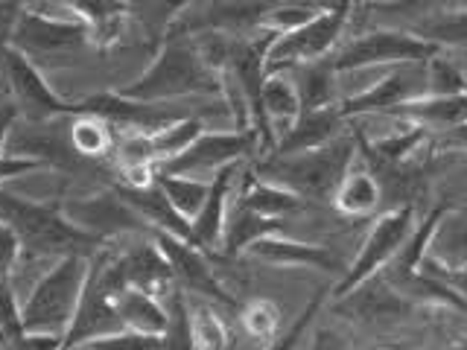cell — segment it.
<instances>
[{
    "label": "cell",
    "instance_id": "obj_1",
    "mask_svg": "<svg viewBox=\"0 0 467 350\" xmlns=\"http://www.w3.org/2000/svg\"><path fill=\"white\" fill-rule=\"evenodd\" d=\"M120 94L143 102H164L179 97L225 99V82L223 70L204 56L196 36L170 29L164 41L158 44L155 62L135 82L120 88Z\"/></svg>",
    "mask_w": 467,
    "mask_h": 350
},
{
    "label": "cell",
    "instance_id": "obj_2",
    "mask_svg": "<svg viewBox=\"0 0 467 350\" xmlns=\"http://www.w3.org/2000/svg\"><path fill=\"white\" fill-rule=\"evenodd\" d=\"M0 222H6L21 242V257H94L106 240L79 228L65 213L62 201H36L18 196L15 190L0 187Z\"/></svg>",
    "mask_w": 467,
    "mask_h": 350
},
{
    "label": "cell",
    "instance_id": "obj_3",
    "mask_svg": "<svg viewBox=\"0 0 467 350\" xmlns=\"http://www.w3.org/2000/svg\"><path fill=\"white\" fill-rule=\"evenodd\" d=\"M359 158L357 138H333L325 146L298 155H266L257 164V175L289 187L310 201H330L350 164Z\"/></svg>",
    "mask_w": 467,
    "mask_h": 350
},
{
    "label": "cell",
    "instance_id": "obj_4",
    "mask_svg": "<svg viewBox=\"0 0 467 350\" xmlns=\"http://www.w3.org/2000/svg\"><path fill=\"white\" fill-rule=\"evenodd\" d=\"M88 266H91V257L65 254L56 260L50 272L38 277V283L26 292L21 304L24 333H50L65 339L82 298Z\"/></svg>",
    "mask_w": 467,
    "mask_h": 350
},
{
    "label": "cell",
    "instance_id": "obj_5",
    "mask_svg": "<svg viewBox=\"0 0 467 350\" xmlns=\"http://www.w3.org/2000/svg\"><path fill=\"white\" fill-rule=\"evenodd\" d=\"M123 286L129 283L123 277L120 262H117V254L109 245H102L91 257V266H88L82 298L77 306V315H73L62 339V347H85L88 342L123 330V321L114 310V295Z\"/></svg>",
    "mask_w": 467,
    "mask_h": 350
},
{
    "label": "cell",
    "instance_id": "obj_6",
    "mask_svg": "<svg viewBox=\"0 0 467 350\" xmlns=\"http://www.w3.org/2000/svg\"><path fill=\"white\" fill-rule=\"evenodd\" d=\"M12 47L24 53L41 73H53L77 65L88 50H94V41L88 24L77 18H50L36 9H24Z\"/></svg>",
    "mask_w": 467,
    "mask_h": 350
},
{
    "label": "cell",
    "instance_id": "obj_7",
    "mask_svg": "<svg viewBox=\"0 0 467 350\" xmlns=\"http://www.w3.org/2000/svg\"><path fill=\"white\" fill-rule=\"evenodd\" d=\"M441 47L418 33H406V29H371L354 41H348L345 47L336 53H327L330 65L336 73H354L383 65H400V62H427Z\"/></svg>",
    "mask_w": 467,
    "mask_h": 350
},
{
    "label": "cell",
    "instance_id": "obj_8",
    "mask_svg": "<svg viewBox=\"0 0 467 350\" xmlns=\"http://www.w3.org/2000/svg\"><path fill=\"white\" fill-rule=\"evenodd\" d=\"M263 152L257 129H234V131H202V135L182 149L179 155L158 160V172L170 175H193V179H213L228 164Z\"/></svg>",
    "mask_w": 467,
    "mask_h": 350
},
{
    "label": "cell",
    "instance_id": "obj_9",
    "mask_svg": "<svg viewBox=\"0 0 467 350\" xmlns=\"http://www.w3.org/2000/svg\"><path fill=\"white\" fill-rule=\"evenodd\" d=\"M348 24H350V6L318 9L304 24L286 29V33H281L272 41L266 56V73H286L304 62L325 58L345 33Z\"/></svg>",
    "mask_w": 467,
    "mask_h": 350
},
{
    "label": "cell",
    "instance_id": "obj_10",
    "mask_svg": "<svg viewBox=\"0 0 467 350\" xmlns=\"http://www.w3.org/2000/svg\"><path fill=\"white\" fill-rule=\"evenodd\" d=\"M289 4H306V0H208L204 9L193 12L184 9L170 29H182V33H219L228 38L254 36L266 29V21L275 9ZM318 4V0H316Z\"/></svg>",
    "mask_w": 467,
    "mask_h": 350
},
{
    "label": "cell",
    "instance_id": "obj_11",
    "mask_svg": "<svg viewBox=\"0 0 467 350\" xmlns=\"http://www.w3.org/2000/svg\"><path fill=\"white\" fill-rule=\"evenodd\" d=\"M412 228H415V208L409 201L379 216L374 222V228L368 231V237H365L359 254L345 269L342 281L336 283L333 298L339 301V298L350 295V292H354L359 283H365L368 277L379 274V269H383L386 262L398 254V248L406 242V237L412 233Z\"/></svg>",
    "mask_w": 467,
    "mask_h": 350
},
{
    "label": "cell",
    "instance_id": "obj_12",
    "mask_svg": "<svg viewBox=\"0 0 467 350\" xmlns=\"http://www.w3.org/2000/svg\"><path fill=\"white\" fill-rule=\"evenodd\" d=\"M9 82V91L15 97V106L18 114H24L29 123H53L58 117H70L77 114V102H67L58 94H53V88L44 82V73L29 62L24 53L9 47L0 58Z\"/></svg>",
    "mask_w": 467,
    "mask_h": 350
},
{
    "label": "cell",
    "instance_id": "obj_13",
    "mask_svg": "<svg viewBox=\"0 0 467 350\" xmlns=\"http://www.w3.org/2000/svg\"><path fill=\"white\" fill-rule=\"evenodd\" d=\"M430 79H427V62H400L394 65L377 85L365 88V91L348 97L339 102V111L348 117H368V114H391L400 108L403 102L427 97Z\"/></svg>",
    "mask_w": 467,
    "mask_h": 350
},
{
    "label": "cell",
    "instance_id": "obj_14",
    "mask_svg": "<svg viewBox=\"0 0 467 350\" xmlns=\"http://www.w3.org/2000/svg\"><path fill=\"white\" fill-rule=\"evenodd\" d=\"M152 240L158 242V248L170 260L175 286H179L182 292H196V295L211 298L213 304L237 306V304H234V298L225 292V286L219 283L216 272L211 269V254L208 252H202L199 245H193L190 240L175 237V233H167V231H152Z\"/></svg>",
    "mask_w": 467,
    "mask_h": 350
},
{
    "label": "cell",
    "instance_id": "obj_15",
    "mask_svg": "<svg viewBox=\"0 0 467 350\" xmlns=\"http://www.w3.org/2000/svg\"><path fill=\"white\" fill-rule=\"evenodd\" d=\"M77 114H97L102 120H109L117 135H129V131H140V135H155L164 126L175 123L182 111H172L164 106H155V102H143V99H131L123 97L120 91H106V94H91L77 99Z\"/></svg>",
    "mask_w": 467,
    "mask_h": 350
},
{
    "label": "cell",
    "instance_id": "obj_16",
    "mask_svg": "<svg viewBox=\"0 0 467 350\" xmlns=\"http://www.w3.org/2000/svg\"><path fill=\"white\" fill-rule=\"evenodd\" d=\"M62 208L79 228L97 233V237L106 242L117 237V233L150 231L146 219L131 208L117 190H109V193H99L91 199H70V201H62Z\"/></svg>",
    "mask_w": 467,
    "mask_h": 350
},
{
    "label": "cell",
    "instance_id": "obj_17",
    "mask_svg": "<svg viewBox=\"0 0 467 350\" xmlns=\"http://www.w3.org/2000/svg\"><path fill=\"white\" fill-rule=\"evenodd\" d=\"M240 170H243V160L213 172L208 196H204L199 213L190 219V242L199 245L202 252H208V254L219 252L223 225H225V216H228L231 193H234V187H237V181H240Z\"/></svg>",
    "mask_w": 467,
    "mask_h": 350
},
{
    "label": "cell",
    "instance_id": "obj_18",
    "mask_svg": "<svg viewBox=\"0 0 467 350\" xmlns=\"http://www.w3.org/2000/svg\"><path fill=\"white\" fill-rule=\"evenodd\" d=\"M248 254L269 266H284V269H313V272H342V260L336 257L330 248L316 245V242H298L289 240L284 233H269L257 242L248 245Z\"/></svg>",
    "mask_w": 467,
    "mask_h": 350
},
{
    "label": "cell",
    "instance_id": "obj_19",
    "mask_svg": "<svg viewBox=\"0 0 467 350\" xmlns=\"http://www.w3.org/2000/svg\"><path fill=\"white\" fill-rule=\"evenodd\" d=\"M342 123H345V117H342L339 106L301 111L296 120H292V126L284 131V135L275 140L269 155H298V152H310V149H316V146H325L333 138H339Z\"/></svg>",
    "mask_w": 467,
    "mask_h": 350
},
{
    "label": "cell",
    "instance_id": "obj_20",
    "mask_svg": "<svg viewBox=\"0 0 467 350\" xmlns=\"http://www.w3.org/2000/svg\"><path fill=\"white\" fill-rule=\"evenodd\" d=\"M117 262H120L129 286L152 292L158 298H167L172 289H179L175 286L172 269H170V260L164 257V252H161L155 240L126 248V252L117 254Z\"/></svg>",
    "mask_w": 467,
    "mask_h": 350
},
{
    "label": "cell",
    "instance_id": "obj_21",
    "mask_svg": "<svg viewBox=\"0 0 467 350\" xmlns=\"http://www.w3.org/2000/svg\"><path fill=\"white\" fill-rule=\"evenodd\" d=\"M114 190L146 219L150 231H167L182 240H190V219L172 208V201L167 199V193L161 190V184L155 179L146 184H123L120 181Z\"/></svg>",
    "mask_w": 467,
    "mask_h": 350
},
{
    "label": "cell",
    "instance_id": "obj_22",
    "mask_svg": "<svg viewBox=\"0 0 467 350\" xmlns=\"http://www.w3.org/2000/svg\"><path fill=\"white\" fill-rule=\"evenodd\" d=\"M237 184H240L237 201L257 213L289 219V216L310 208V199H304L301 193H296V190H289V187H281L269 179H263V175H257L252 170H240Z\"/></svg>",
    "mask_w": 467,
    "mask_h": 350
},
{
    "label": "cell",
    "instance_id": "obj_23",
    "mask_svg": "<svg viewBox=\"0 0 467 350\" xmlns=\"http://www.w3.org/2000/svg\"><path fill=\"white\" fill-rule=\"evenodd\" d=\"M284 228H286V219L257 213L252 208H245V204L234 201V204H228L219 252H223L225 257H240L243 252H248V245L252 242L269 237V233H284Z\"/></svg>",
    "mask_w": 467,
    "mask_h": 350
},
{
    "label": "cell",
    "instance_id": "obj_24",
    "mask_svg": "<svg viewBox=\"0 0 467 350\" xmlns=\"http://www.w3.org/2000/svg\"><path fill=\"white\" fill-rule=\"evenodd\" d=\"M114 310L120 315L126 330H138L146 335H164L167 321H170L164 298L152 295V292H143L138 286H123L117 292Z\"/></svg>",
    "mask_w": 467,
    "mask_h": 350
},
{
    "label": "cell",
    "instance_id": "obj_25",
    "mask_svg": "<svg viewBox=\"0 0 467 350\" xmlns=\"http://www.w3.org/2000/svg\"><path fill=\"white\" fill-rule=\"evenodd\" d=\"M394 117L420 123L427 129H452L467 123V91L459 94H427L418 99L403 102L400 108L391 111Z\"/></svg>",
    "mask_w": 467,
    "mask_h": 350
},
{
    "label": "cell",
    "instance_id": "obj_26",
    "mask_svg": "<svg viewBox=\"0 0 467 350\" xmlns=\"http://www.w3.org/2000/svg\"><path fill=\"white\" fill-rule=\"evenodd\" d=\"M330 201L336 204L339 213L350 219H365L379 208L383 187H379V179L371 170H348Z\"/></svg>",
    "mask_w": 467,
    "mask_h": 350
},
{
    "label": "cell",
    "instance_id": "obj_27",
    "mask_svg": "<svg viewBox=\"0 0 467 350\" xmlns=\"http://www.w3.org/2000/svg\"><path fill=\"white\" fill-rule=\"evenodd\" d=\"M263 117H266V126L275 135V140L284 135L292 126V120L301 114V99H298V88L286 73H269L266 82H263Z\"/></svg>",
    "mask_w": 467,
    "mask_h": 350
},
{
    "label": "cell",
    "instance_id": "obj_28",
    "mask_svg": "<svg viewBox=\"0 0 467 350\" xmlns=\"http://www.w3.org/2000/svg\"><path fill=\"white\" fill-rule=\"evenodd\" d=\"M427 254L441 266H467V208H447L441 213Z\"/></svg>",
    "mask_w": 467,
    "mask_h": 350
},
{
    "label": "cell",
    "instance_id": "obj_29",
    "mask_svg": "<svg viewBox=\"0 0 467 350\" xmlns=\"http://www.w3.org/2000/svg\"><path fill=\"white\" fill-rule=\"evenodd\" d=\"M67 140L73 152L82 158L99 160L117 146V129L97 114H70L67 117Z\"/></svg>",
    "mask_w": 467,
    "mask_h": 350
},
{
    "label": "cell",
    "instance_id": "obj_30",
    "mask_svg": "<svg viewBox=\"0 0 467 350\" xmlns=\"http://www.w3.org/2000/svg\"><path fill=\"white\" fill-rule=\"evenodd\" d=\"M298 99H301V111H313V108H327L336 106V70L330 65V58H316V62H304L298 67Z\"/></svg>",
    "mask_w": 467,
    "mask_h": 350
},
{
    "label": "cell",
    "instance_id": "obj_31",
    "mask_svg": "<svg viewBox=\"0 0 467 350\" xmlns=\"http://www.w3.org/2000/svg\"><path fill=\"white\" fill-rule=\"evenodd\" d=\"M190 4H196V0H126L129 12L140 21L143 36L152 44L164 41L175 18H179Z\"/></svg>",
    "mask_w": 467,
    "mask_h": 350
},
{
    "label": "cell",
    "instance_id": "obj_32",
    "mask_svg": "<svg viewBox=\"0 0 467 350\" xmlns=\"http://www.w3.org/2000/svg\"><path fill=\"white\" fill-rule=\"evenodd\" d=\"M412 33L427 38L438 47H467V6L464 9H450V12H435L420 18Z\"/></svg>",
    "mask_w": 467,
    "mask_h": 350
},
{
    "label": "cell",
    "instance_id": "obj_33",
    "mask_svg": "<svg viewBox=\"0 0 467 350\" xmlns=\"http://www.w3.org/2000/svg\"><path fill=\"white\" fill-rule=\"evenodd\" d=\"M155 181L161 184V190L167 193V199L172 201V208L182 216L193 219L202 208L204 196H208L211 181L208 179H193V175H170V172H158L155 170Z\"/></svg>",
    "mask_w": 467,
    "mask_h": 350
},
{
    "label": "cell",
    "instance_id": "obj_34",
    "mask_svg": "<svg viewBox=\"0 0 467 350\" xmlns=\"http://www.w3.org/2000/svg\"><path fill=\"white\" fill-rule=\"evenodd\" d=\"M202 123L196 117H179L175 123L164 126L155 135H150V146H152V155H155V164L164 158H172L179 155L182 149H187L190 143H193L199 135H202Z\"/></svg>",
    "mask_w": 467,
    "mask_h": 350
},
{
    "label": "cell",
    "instance_id": "obj_35",
    "mask_svg": "<svg viewBox=\"0 0 467 350\" xmlns=\"http://www.w3.org/2000/svg\"><path fill=\"white\" fill-rule=\"evenodd\" d=\"M167 304V330H164V347H193V313L187 310L184 292L172 289L164 298Z\"/></svg>",
    "mask_w": 467,
    "mask_h": 350
},
{
    "label": "cell",
    "instance_id": "obj_36",
    "mask_svg": "<svg viewBox=\"0 0 467 350\" xmlns=\"http://www.w3.org/2000/svg\"><path fill=\"white\" fill-rule=\"evenodd\" d=\"M0 333L6 335V345L15 347L24 335L21 301L12 286V277H0Z\"/></svg>",
    "mask_w": 467,
    "mask_h": 350
},
{
    "label": "cell",
    "instance_id": "obj_37",
    "mask_svg": "<svg viewBox=\"0 0 467 350\" xmlns=\"http://www.w3.org/2000/svg\"><path fill=\"white\" fill-rule=\"evenodd\" d=\"M427 79H430V94L467 91V77L441 53H435L432 58H427Z\"/></svg>",
    "mask_w": 467,
    "mask_h": 350
},
{
    "label": "cell",
    "instance_id": "obj_38",
    "mask_svg": "<svg viewBox=\"0 0 467 350\" xmlns=\"http://www.w3.org/2000/svg\"><path fill=\"white\" fill-rule=\"evenodd\" d=\"M88 350H152V347H164V335H146L138 330H117L111 335H102L85 345Z\"/></svg>",
    "mask_w": 467,
    "mask_h": 350
},
{
    "label": "cell",
    "instance_id": "obj_39",
    "mask_svg": "<svg viewBox=\"0 0 467 350\" xmlns=\"http://www.w3.org/2000/svg\"><path fill=\"white\" fill-rule=\"evenodd\" d=\"M228 333L223 327V321L216 318L213 310L202 306V310L193 313V347H228Z\"/></svg>",
    "mask_w": 467,
    "mask_h": 350
},
{
    "label": "cell",
    "instance_id": "obj_40",
    "mask_svg": "<svg viewBox=\"0 0 467 350\" xmlns=\"http://www.w3.org/2000/svg\"><path fill=\"white\" fill-rule=\"evenodd\" d=\"M243 321L252 335H257V339H269V335L277 330L281 310H277V304H272L266 298H257L254 304H248V310L243 313Z\"/></svg>",
    "mask_w": 467,
    "mask_h": 350
},
{
    "label": "cell",
    "instance_id": "obj_41",
    "mask_svg": "<svg viewBox=\"0 0 467 350\" xmlns=\"http://www.w3.org/2000/svg\"><path fill=\"white\" fill-rule=\"evenodd\" d=\"M24 9H26V0H0V58L12 47L15 26H18Z\"/></svg>",
    "mask_w": 467,
    "mask_h": 350
},
{
    "label": "cell",
    "instance_id": "obj_42",
    "mask_svg": "<svg viewBox=\"0 0 467 350\" xmlns=\"http://www.w3.org/2000/svg\"><path fill=\"white\" fill-rule=\"evenodd\" d=\"M420 269H427L430 274H435V277H441V281L450 286V289H456L459 295L467 301V266H441L438 260H432L430 254H423V260H420Z\"/></svg>",
    "mask_w": 467,
    "mask_h": 350
},
{
    "label": "cell",
    "instance_id": "obj_43",
    "mask_svg": "<svg viewBox=\"0 0 467 350\" xmlns=\"http://www.w3.org/2000/svg\"><path fill=\"white\" fill-rule=\"evenodd\" d=\"M21 260V242L15 237V231L0 222V277H12V269Z\"/></svg>",
    "mask_w": 467,
    "mask_h": 350
},
{
    "label": "cell",
    "instance_id": "obj_44",
    "mask_svg": "<svg viewBox=\"0 0 467 350\" xmlns=\"http://www.w3.org/2000/svg\"><path fill=\"white\" fill-rule=\"evenodd\" d=\"M438 143H441L444 149H464L467 152V123L444 129V135L438 138Z\"/></svg>",
    "mask_w": 467,
    "mask_h": 350
}]
</instances>
